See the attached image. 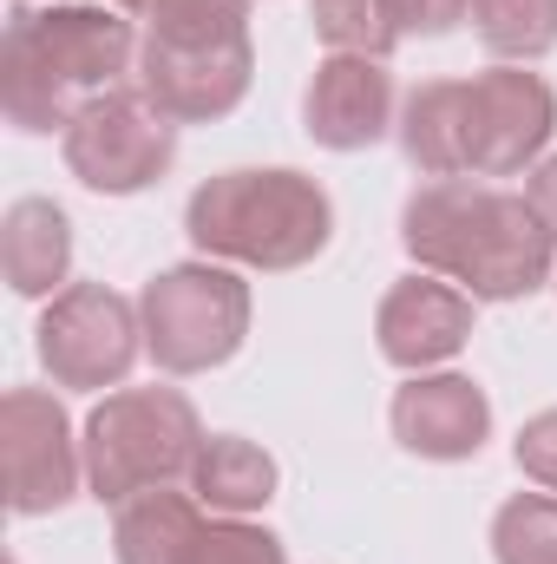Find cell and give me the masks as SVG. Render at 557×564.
Returning a JSON list of instances; mask_svg holds the SVG:
<instances>
[{
	"instance_id": "obj_15",
	"label": "cell",
	"mask_w": 557,
	"mask_h": 564,
	"mask_svg": "<svg viewBox=\"0 0 557 564\" xmlns=\"http://www.w3.org/2000/svg\"><path fill=\"white\" fill-rule=\"evenodd\" d=\"M276 479H282L276 459H270L256 440H243V433H210L184 486L197 492L204 512L243 519V512H263V506L276 499Z\"/></svg>"
},
{
	"instance_id": "obj_12",
	"label": "cell",
	"mask_w": 557,
	"mask_h": 564,
	"mask_svg": "<svg viewBox=\"0 0 557 564\" xmlns=\"http://www.w3.org/2000/svg\"><path fill=\"white\" fill-rule=\"evenodd\" d=\"M302 126L308 139L328 151H368L381 144L401 119H394V73L387 59H361V53H328L308 79L302 99Z\"/></svg>"
},
{
	"instance_id": "obj_6",
	"label": "cell",
	"mask_w": 557,
	"mask_h": 564,
	"mask_svg": "<svg viewBox=\"0 0 557 564\" xmlns=\"http://www.w3.org/2000/svg\"><path fill=\"white\" fill-rule=\"evenodd\" d=\"M557 132V93L545 73L485 66L459 79V171L466 177H518L545 158Z\"/></svg>"
},
{
	"instance_id": "obj_23",
	"label": "cell",
	"mask_w": 557,
	"mask_h": 564,
	"mask_svg": "<svg viewBox=\"0 0 557 564\" xmlns=\"http://www.w3.org/2000/svg\"><path fill=\"white\" fill-rule=\"evenodd\" d=\"M381 7H387L401 40H439L472 13V0H381Z\"/></svg>"
},
{
	"instance_id": "obj_14",
	"label": "cell",
	"mask_w": 557,
	"mask_h": 564,
	"mask_svg": "<svg viewBox=\"0 0 557 564\" xmlns=\"http://www.w3.org/2000/svg\"><path fill=\"white\" fill-rule=\"evenodd\" d=\"M0 270L13 295H59L73 270V217L53 197H20L0 224Z\"/></svg>"
},
{
	"instance_id": "obj_19",
	"label": "cell",
	"mask_w": 557,
	"mask_h": 564,
	"mask_svg": "<svg viewBox=\"0 0 557 564\" xmlns=\"http://www.w3.org/2000/svg\"><path fill=\"white\" fill-rule=\"evenodd\" d=\"M492 558L499 564H557V499L518 492L492 519Z\"/></svg>"
},
{
	"instance_id": "obj_10",
	"label": "cell",
	"mask_w": 557,
	"mask_h": 564,
	"mask_svg": "<svg viewBox=\"0 0 557 564\" xmlns=\"http://www.w3.org/2000/svg\"><path fill=\"white\" fill-rule=\"evenodd\" d=\"M250 73H256L250 33H237V40H157V33H144L139 46V93L171 126L230 119L250 93Z\"/></svg>"
},
{
	"instance_id": "obj_17",
	"label": "cell",
	"mask_w": 557,
	"mask_h": 564,
	"mask_svg": "<svg viewBox=\"0 0 557 564\" xmlns=\"http://www.w3.org/2000/svg\"><path fill=\"white\" fill-rule=\"evenodd\" d=\"M401 151L419 177H466L459 171V79H426L401 106Z\"/></svg>"
},
{
	"instance_id": "obj_8",
	"label": "cell",
	"mask_w": 557,
	"mask_h": 564,
	"mask_svg": "<svg viewBox=\"0 0 557 564\" xmlns=\"http://www.w3.org/2000/svg\"><path fill=\"white\" fill-rule=\"evenodd\" d=\"M171 158H177V126L139 86H119V93L92 99L66 126V171L99 197H132L144 184H157L171 171Z\"/></svg>"
},
{
	"instance_id": "obj_26",
	"label": "cell",
	"mask_w": 557,
	"mask_h": 564,
	"mask_svg": "<svg viewBox=\"0 0 557 564\" xmlns=\"http://www.w3.org/2000/svg\"><path fill=\"white\" fill-rule=\"evenodd\" d=\"M112 7H119V13H139L144 0H112Z\"/></svg>"
},
{
	"instance_id": "obj_21",
	"label": "cell",
	"mask_w": 557,
	"mask_h": 564,
	"mask_svg": "<svg viewBox=\"0 0 557 564\" xmlns=\"http://www.w3.org/2000/svg\"><path fill=\"white\" fill-rule=\"evenodd\" d=\"M139 20L157 40H237L250 33V0H144Z\"/></svg>"
},
{
	"instance_id": "obj_4",
	"label": "cell",
	"mask_w": 557,
	"mask_h": 564,
	"mask_svg": "<svg viewBox=\"0 0 557 564\" xmlns=\"http://www.w3.org/2000/svg\"><path fill=\"white\" fill-rule=\"evenodd\" d=\"M86 486L99 506H125L151 486L190 479L204 453V421L177 388H119L86 421Z\"/></svg>"
},
{
	"instance_id": "obj_24",
	"label": "cell",
	"mask_w": 557,
	"mask_h": 564,
	"mask_svg": "<svg viewBox=\"0 0 557 564\" xmlns=\"http://www.w3.org/2000/svg\"><path fill=\"white\" fill-rule=\"evenodd\" d=\"M512 453H518V473H525V479H538L545 492H557V408L532 414Z\"/></svg>"
},
{
	"instance_id": "obj_7",
	"label": "cell",
	"mask_w": 557,
	"mask_h": 564,
	"mask_svg": "<svg viewBox=\"0 0 557 564\" xmlns=\"http://www.w3.org/2000/svg\"><path fill=\"white\" fill-rule=\"evenodd\" d=\"M40 361L59 388H119L132 375L144 348V322H139V302H125L119 289L106 282H66L46 315H40Z\"/></svg>"
},
{
	"instance_id": "obj_1",
	"label": "cell",
	"mask_w": 557,
	"mask_h": 564,
	"mask_svg": "<svg viewBox=\"0 0 557 564\" xmlns=\"http://www.w3.org/2000/svg\"><path fill=\"white\" fill-rule=\"evenodd\" d=\"M401 243L426 276L459 282L472 302H518L551 282L557 237L525 191L426 177L401 210Z\"/></svg>"
},
{
	"instance_id": "obj_20",
	"label": "cell",
	"mask_w": 557,
	"mask_h": 564,
	"mask_svg": "<svg viewBox=\"0 0 557 564\" xmlns=\"http://www.w3.org/2000/svg\"><path fill=\"white\" fill-rule=\"evenodd\" d=\"M315 33L328 53H361V59H387L401 46L381 0H315Z\"/></svg>"
},
{
	"instance_id": "obj_2",
	"label": "cell",
	"mask_w": 557,
	"mask_h": 564,
	"mask_svg": "<svg viewBox=\"0 0 557 564\" xmlns=\"http://www.w3.org/2000/svg\"><path fill=\"white\" fill-rule=\"evenodd\" d=\"M139 40L119 7H13L0 40V112L20 132H66L119 93Z\"/></svg>"
},
{
	"instance_id": "obj_5",
	"label": "cell",
	"mask_w": 557,
	"mask_h": 564,
	"mask_svg": "<svg viewBox=\"0 0 557 564\" xmlns=\"http://www.w3.org/2000/svg\"><path fill=\"white\" fill-rule=\"evenodd\" d=\"M144 355L164 375H210L250 335V282L223 263H177L157 270L139 295Z\"/></svg>"
},
{
	"instance_id": "obj_9",
	"label": "cell",
	"mask_w": 557,
	"mask_h": 564,
	"mask_svg": "<svg viewBox=\"0 0 557 564\" xmlns=\"http://www.w3.org/2000/svg\"><path fill=\"white\" fill-rule=\"evenodd\" d=\"M86 479V446L46 388H7L0 401V492L13 519L59 512Z\"/></svg>"
},
{
	"instance_id": "obj_18",
	"label": "cell",
	"mask_w": 557,
	"mask_h": 564,
	"mask_svg": "<svg viewBox=\"0 0 557 564\" xmlns=\"http://www.w3.org/2000/svg\"><path fill=\"white\" fill-rule=\"evenodd\" d=\"M472 33L485 40L492 59H545L557 46V0H472Z\"/></svg>"
},
{
	"instance_id": "obj_25",
	"label": "cell",
	"mask_w": 557,
	"mask_h": 564,
	"mask_svg": "<svg viewBox=\"0 0 557 564\" xmlns=\"http://www.w3.org/2000/svg\"><path fill=\"white\" fill-rule=\"evenodd\" d=\"M525 197H532V210L545 217V230L557 237V158H538V164H532V184H525Z\"/></svg>"
},
{
	"instance_id": "obj_16",
	"label": "cell",
	"mask_w": 557,
	"mask_h": 564,
	"mask_svg": "<svg viewBox=\"0 0 557 564\" xmlns=\"http://www.w3.org/2000/svg\"><path fill=\"white\" fill-rule=\"evenodd\" d=\"M197 532H204L197 492L151 486V492L119 506V519H112V558L119 564H177Z\"/></svg>"
},
{
	"instance_id": "obj_3",
	"label": "cell",
	"mask_w": 557,
	"mask_h": 564,
	"mask_svg": "<svg viewBox=\"0 0 557 564\" xmlns=\"http://www.w3.org/2000/svg\"><path fill=\"white\" fill-rule=\"evenodd\" d=\"M184 237L210 263H243V270H302L328 250L335 237V204L315 177L302 171H223L190 191Z\"/></svg>"
},
{
	"instance_id": "obj_13",
	"label": "cell",
	"mask_w": 557,
	"mask_h": 564,
	"mask_svg": "<svg viewBox=\"0 0 557 564\" xmlns=\"http://www.w3.org/2000/svg\"><path fill=\"white\" fill-rule=\"evenodd\" d=\"M394 440L419 459H472L492 440V401L472 375H414L407 388H394Z\"/></svg>"
},
{
	"instance_id": "obj_11",
	"label": "cell",
	"mask_w": 557,
	"mask_h": 564,
	"mask_svg": "<svg viewBox=\"0 0 557 564\" xmlns=\"http://www.w3.org/2000/svg\"><path fill=\"white\" fill-rule=\"evenodd\" d=\"M374 341L394 368L426 375L439 361H452L466 341H472V295L446 276H401L381 295V315H374Z\"/></svg>"
},
{
	"instance_id": "obj_22",
	"label": "cell",
	"mask_w": 557,
	"mask_h": 564,
	"mask_svg": "<svg viewBox=\"0 0 557 564\" xmlns=\"http://www.w3.org/2000/svg\"><path fill=\"white\" fill-rule=\"evenodd\" d=\"M177 564H282V539L250 519H204Z\"/></svg>"
}]
</instances>
